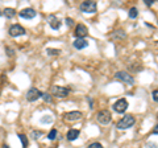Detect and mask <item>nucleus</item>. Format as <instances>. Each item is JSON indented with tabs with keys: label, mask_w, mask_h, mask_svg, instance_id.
<instances>
[{
	"label": "nucleus",
	"mask_w": 158,
	"mask_h": 148,
	"mask_svg": "<svg viewBox=\"0 0 158 148\" xmlns=\"http://www.w3.org/2000/svg\"><path fill=\"white\" fill-rule=\"evenodd\" d=\"M40 98H42V93L38 90V89L36 87H31L29 90L27 91V99L29 102H34V101H37L40 99Z\"/></svg>",
	"instance_id": "423d86ee"
},
{
	"label": "nucleus",
	"mask_w": 158,
	"mask_h": 148,
	"mask_svg": "<svg viewBox=\"0 0 158 148\" xmlns=\"http://www.w3.org/2000/svg\"><path fill=\"white\" fill-rule=\"evenodd\" d=\"M96 119L100 124H108L112 120V114L108 110H102L96 114Z\"/></svg>",
	"instance_id": "7ed1b4c3"
},
{
	"label": "nucleus",
	"mask_w": 158,
	"mask_h": 148,
	"mask_svg": "<svg viewBox=\"0 0 158 148\" xmlns=\"http://www.w3.org/2000/svg\"><path fill=\"white\" fill-rule=\"evenodd\" d=\"M79 9L83 13H95L98 9V4L96 2H83L81 6H79Z\"/></svg>",
	"instance_id": "f03ea898"
},
{
	"label": "nucleus",
	"mask_w": 158,
	"mask_h": 148,
	"mask_svg": "<svg viewBox=\"0 0 158 148\" xmlns=\"http://www.w3.org/2000/svg\"><path fill=\"white\" fill-rule=\"evenodd\" d=\"M46 53L50 54V56H58V54H61V50L59 49H46Z\"/></svg>",
	"instance_id": "aec40b11"
},
{
	"label": "nucleus",
	"mask_w": 158,
	"mask_h": 148,
	"mask_svg": "<svg viewBox=\"0 0 158 148\" xmlns=\"http://www.w3.org/2000/svg\"><path fill=\"white\" fill-rule=\"evenodd\" d=\"M87 148H103V146L100 144V143H98V141H95V143H91L90 146H88Z\"/></svg>",
	"instance_id": "b1692460"
},
{
	"label": "nucleus",
	"mask_w": 158,
	"mask_h": 148,
	"mask_svg": "<svg viewBox=\"0 0 158 148\" xmlns=\"http://www.w3.org/2000/svg\"><path fill=\"white\" fill-rule=\"evenodd\" d=\"M50 148H52V147H50Z\"/></svg>",
	"instance_id": "2f4dec72"
},
{
	"label": "nucleus",
	"mask_w": 158,
	"mask_h": 148,
	"mask_svg": "<svg viewBox=\"0 0 158 148\" xmlns=\"http://www.w3.org/2000/svg\"><path fill=\"white\" fill-rule=\"evenodd\" d=\"M57 134H58V132H57L56 128H52V131L48 134V139H49V140H54V139L57 137Z\"/></svg>",
	"instance_id": "6ab92c4d"
},
{
	"label": "nucleus",
	"mask_w": 158,
	"mask_h": 148,
	"mask_svg": "<svg viewBox=\"0 0 158 148\" xmlns=\"http://www.w3.org/2000/svg\"><path fill=\"white\" fill-rule=\"evenodd\" d=\"M128 16H129L131 19H136L138 16V9L136 7H133L129 9V12H128Z\"/></svg>",
	"instance_id": "a211bd4d"
},
{
	"label": "nucleus",
	"mask_w": 158,
	"mask_h": 148,
	"mask_svg": "<svg viewBox=\"0 0 158 148\" xmlns=\"http://www.w3.org/2000/svg\"><path fill=\"white\" fill-rule=\"evenodd\" d=\"M3 15L6 17H8V19H12V17H15L16 16V11H15L13 8H6L3 11Z\"/></svg>",
	"instance_id": "dca6fc26"
},
{
	"label": "nucleus",
	"mask_w": 158,
	"mask_h": 148,
	"mask_svg": "<svg viewBox=\"0 0 158 148\" xmlns=\"http://www.w3.org/2000/svg\"><path fill=\"white\" fill-rule=\"evenodd\" d=\"M19 137H20V140H21V144H23V148H27L29 146V141L27 139V135H24V134H19Z\"/></svg>",
	"instance_id": "f3484780"
},
{
	"label": "nucleus",
	"mask_w": 158,
	"mask_h": 148,
	"mask_svg": "<svg viewBox=\"0 0 158 148\" xmlns=\"http://www.w3.org/2000/svg\"><path fill=\"white\" fill-rule=\"evenodd\" d=\"M75 37L77 38H85L87 34H88V29L86 25H83V24H78L75 27Z\"/></svg>",
	"instance_id": "9d476101"
},
{
	"label": "nucleus",
	"mask_w": 158,
	"mask_h": 148,
	"mask_svg": "<svg viewBox=\"0 0 158 148\" xmlns=\"http://www.w3.org/2000/svg\"><path fill=\"white\" fill-rule=\"evenodd\" d=\"M83 116V114L81 111H70V112H66L63 118H65V120H69V122H74V120H78L81 119Z\"/></svg>",
	"instance_id": "f8f14e48"
},
{
	"label": "nucleus",
	"mask_w": 158,
	"mask_h": 148,
	"mask_svg": "<svg viewBox=\"0 0 158 148\" xmlns=\"http://www.w3.org/2000/svg\"><path fill=\"white\" fill-rule=\"evenodd\" d=\"M52 93L54 94V97L66 98L69 95V89L67 87H63V86H53L52 87Z\"/></svg>",
	"instance_id": "6e6552de"
},
{
	"label": "nucleus",
	"mask_w": 158,
	"mask_h": 148,
	"mask_svg": "<svg viewBox=\"0 0 158 148\" xmlns=\"http://www.w3.org/2000/svg\"><path fill=\"white\" fill-rule=\"evenodd\" d=\"M78 136H79V130H77V128H71V130H69L67 134H66V137H67L69 141L77 140Z\"/></svg>",
	"instance_id": "4468645a"
},
{
	"label": "nucleus",
	"mask_w": 158,
	"mask_h": 148,
	"mask_svg": "<svg viewBox=\"0 0 158 148\" xmlns=\"http://www.w3.org/2000/svg\"><path fill=\"white\" fill-rule=\"evenodd\" d=\"M73 45H74L75 49H78V50H82V49H85V48L88 46V42H87V40H85V38H77V40L74 41Z\"/></svg>",
	"instance_id": "ddd939ff"
},
{
	"label": "nucleus",
	"mask_w": 158,
	"mask_h": 148,
	"mask_svg": "<svg viewBox=\"0 0 158 148\" xmlns=\"http://www.w3.org/2000/svg\"><path fill=\"white\" fill-rule=\"evenodd\" d=\"M113 111L118 112V114H124V112L127 111L128 108V101L125 99V98H121V99H117L115 103H113Z\"/></svg>",
	"instance_id": "20e7f679"
},
{
	"label": "nucleus",
	"mask_w": 158,
	"mask_h": 148,
	"mask_svg": "<svg viewBox=\"0 0 158 148\" xmlns=\"http://www.w3.org/2000/svg\"><path fill=\"white\" fill-rule=\"evenodd\" d=\"M41 135H42L41 131H32V137H33V139H36V140H37Z\"/></svg>",
	"instance_id": "5701e85b"
},
{
	"label": "nucleus",
	"mask_w": 158,
	"mask_h": 148,
	"mask_svg": "<svg viewBox=\"0 0 158 148\" xmlns=\"http://www.w3.org/2000/svg\"><path fill=\"white\" fill-rule=\"evenodd\" d=\"M19 15H20V17L27 19V20H31V19H34V17H36L37 12L34 11L33 8H24L23 11H20V12H19Z\"/></svg>",
	"instance_id": "1a4fd4ad"
},
{
	"label": "nucleus",
	"mask_w": 158,
	"mask_h": 148,
	"mask_svg": "<svg viewBox=\"0 0 158 148\" xmlns=\"http://www.w3.org/2000/svg\"><path fill=\"white\" fill-rule=\"evenodd\" d=\"M153 134H154V135H158V124H156L154 130H153Z\"/></svg>",
	"instance_id": "cd10ccee"
},
{
	"label": "nucleus",
	"mask_w": 158,
	"mask_h": 148,
	"mask_svg": "<svg viewBox=\"0 0 158 148\" xmlns=\"http://www.w3.org/2000/svg\"><path fill=\"white\" fill-rule=\"evenodd\" d=\"M115 78L118 81H121V82L128 83V85H133V83H135V78L127 72H117L115 74Z\"/></svg>",
	"instance_id": "39448f33"
},
{
	"label": "nucleus",
	"mask_w": 158,
	"mask_h": 148,
	"mask_svg": "<svg viewBox=\"0 0 158 148\" xmlns=\"http://www.w3.org/2000/svg\"><path fill=\"white\" fill-rule=\"evenodd\" d=\"M8 33L11 34L12 37H19V36L25 34V29H24V27L20 25V24H13V25L9 27Z\"/></svg>",
	"instance_id": "0eeeda50"
},
{
	"label": "nucleus",
	"mask_w": 158,
	"mask_h": 148,
	"mask_svg": "<svg viewBox=\"0 0 158 148\" xmlns=\"http://www.w3.org/2000/svg\"><path fill=\"white\" fill-rule=\"evenodd\" d=\"M65 23H66V25H67V27H73V25H74V20H73L71 17H66Z\"/></svg>",
	"instance_id": "393cba45"
},
{
	"label": "nucleus",
	"mask_w": 158,
	"mask_h": 148,
	"mask_svg": "<svg viewBox=\"0 0 158 148\" xmlns=\"http://www.w3.org/2000/svg\"><path fill=\"white\" fill-rule=\"evenodd\" d=\"M135 123H136L135 116L133 115H125L124 118H121V119L117 122L116 128L117 130H128V128H131Z\"/></svg>",
	"instance_id": "f257e3e1"
},
{
	"label": "nucleus",
	"mask_w": 158,
	"mask_h": 148,
	"mask_svg": "<svg viewBox=\"0 0 158 148\" xmlns=\"http://www.w3.org/2000/svg\"><path fill=\"white\" fill-rule=\"evenodd\" d=\"M42 99L45 101L46 103H52V97H50V94H48V93H45V94H42Z\"/></svg>",
	"instance_id": "4be33fe9"
},
{
	"label": "nucleus",
	"mask_w": 158,
	"mask_h": 148,
	"mask_svg": "<svg viewBox=\"0 0 158 148\" xmlns=\"http://www.w3.org/2000/svg\"><path fill=\"white\" fill-rule=\"evenodd\" d=\"M3 148H9V146H7V144H4V146H3Z\"/></svg>",
	"instance_id": "c756f323"
},
{
	"label": "nucleus",
	"mask_w": 158,
	"mask_h": 148,
	"mask_svg": "<svg viewBox=\"0 0 158 148\" xmlns=\"http://www.w3.org/2000/svg\"><path fill=\"white\" fill-rule=\"evenodd\" d=\"M144 3L146 4L148 7H150V6H153V4H154V0H144Z\"/></svg>",
	"instance_id": "bb28decb"
},
{
	"label": "nucleus",
	"mask_w": 158,
	"mask_h": 148,
	"mask_svg": "<svg viewBox=\"0 0 158 148\" xmlns=\"http://www.w3.org/2000/svg\"><path fill=\"white\" fill-rule=\"evenodd\" d=\"M125 37H127V33H125V31H123V29H117V31H115L111 34L112 40H124Z\"/></svg>",
	"instance_id": "2eb2a0df"
},
{
	"label": "nucleus",
	"mask_w": 158,
	"mask_h": 148,
	"mask_svg": "<svg viewBox=\"0 0 158 148\" xmlns=\"http://www.w3.org/2000/svg\"><path fill=\"white\" fill-rule=\"evenodd\" d=\"M0 16H2V13H0Z\"/></svg>",
	"instance_id": "7c9ffc66"
},
{
	"label": "nucleus",
	"mask_w": 158,
	"mask_h": 148,
	"mask_svg": "<svg viewBox=\"0 0 158 148\" xmlns=\"http://www.w3.org/2000/svg\"><path fill=\"white\" fill-rule=\"evenodd\" d=\"M148 147H149V148H157V146H156V144H153V146H152V144H149Z\"/></svg>",
	"instance_id": "c85d7f7f"
},
{
	"label": "nucleus",
	"mask_w": 158,
	"mask_h": 148,
	"mask_svg": "<svg viewBox=\"0 0 158 148\" xmlns=\"http://www.w3.org/2000/svg\"><path fill=\"white\" fill-rule=\"evenodd\" d=\"M48 23H49V25H50V28L54 29V31L59 29L61 25H62V23L59 21V19L57 16H54V15H50V16L48 17Z\"/></svg>",
	"instance_id": "9b49d317"
},
{
	"label": "nucleus",
	"mask_w": 158,
	"mask_h": 148,
	"mask_svg": "<svg viewBox=\"0 0 158 148\" xmlns=\"http://www.w3.org/2000/svg\"><path fill=\"white\" fill-rule=\"evenodd\" d=\"M152 97H153V101H154V102H157V103H158V90H154V91H153Z\"/></svg>",
	"instance_id": "a878e982"
},
{
	"label": "nucleus",
	"mask_w": 158,
	"mask_h": 148,
	"mask_svg": "<svg viewBox=\"0 0 158 148\" xmlns=\"http://www.w3.org/2000/svg\"><path fill=\"white\" fill-rule=\"evenodd\" d=\"M53 122V118L50 115H45V116H42V119H41V123L42 124H46V123H52Z\"/></svg>",
	"instance_id": "412c9836"
}]
</instances>
